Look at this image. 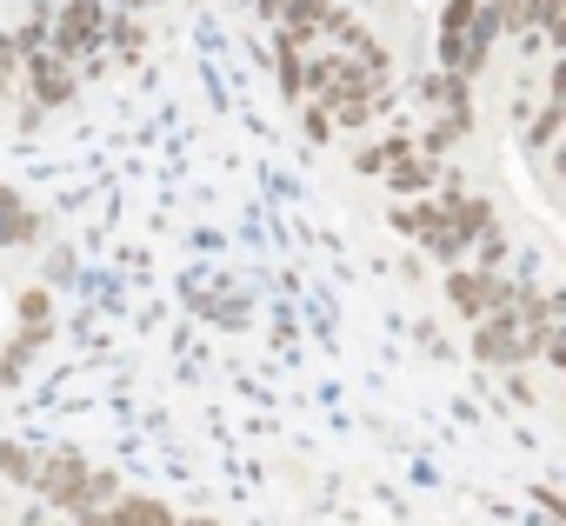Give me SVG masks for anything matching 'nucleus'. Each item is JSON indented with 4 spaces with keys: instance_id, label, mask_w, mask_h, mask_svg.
<instances>
[{
    "instance_id": "1",
    "label": "nucleus",
    "mask_w": 566,
    "mask_h": 526,
    "mask_svg": "<svg viewBox=\"0 0 566 526\" xmlns=\"http://www.w3.org/2000/svg\"><path fill=\"white\" fill-rule=\"evenodd\" d=\"M321 101L334 107V120H340V127H367L374 114H387V107H394V101H387V87H380V81H367L354 61L321 87Z\"/></svg>"
},
{
    "instance_id": "2",
    "label": "nucleus",
    "mask_w": 566,
    "mask_h": 526,
    "mask_svg": "<svg viewBox=\"0 0 566 526\" xmlns=\"http://www.w3.org/2000/svg\"><path fill=\"white\" fill-rule=\"evenodd\" d=\"M107 41V14H101V0H67L61 8V21H54V61H81V54H94Z\"/></svg>"
},
{
    "instance_id": "3",
    "label": "nucleus",
    "mask_w": 566,
    "mask_h": 526,
    "mask_svg": "<svg viewBox=\"0 0 566 526\" xmlns=\"http://www.w3.org/2000/svg\"><path fill=\"white\" fill-rule=\"evenodd\" d=\"M447 301H453L467 320H493V314H506L520 294H513L500 274H460V267H453V274H447Z\"/></svg>"
},
{
    "instance_id": "4",
    "label": "nucleus",
    "mask_w": 566,
    "mask_h": 526,
    "mask_svg": "<svg viewBox=\"0 0 566 526\" xmlns=\"http://www.w3.org/2000/svg\"><path fill=\"white\" fill-rule=\"evenodd\" d=\"M28 87L41 107H61V101H74V67L54 54H28Z\"/></svg>"
},
{
    "instance_id": "5",
    "label": "nucleus",
    "mask_w": 566,
    "mask_h": 526,
    "mask_svg": "<svg viewBox=\"0 0 566 526\" xmlns=\"http://www.w3.org/2000/svg\"><path fill=\"white\" fill-rule=\"evenodd\" d=\"M387 180H394L400 193H420V187H433V180H440V160L407 147V154H394V160H387Z\"/></svg>"
},
{
    "instance_id": "6",
    "label": "nucleus",
    "mask_w": 566,
    "mask_h": 526,
    "mask_svg": "<svg viewBox=\"0 0 566 526\" xmlns=\"http://www.w3.org/2000/svg\"><path fill=\"white\" fill-rule=\"evenodd\" d=\"M34 233H41L34 207H21V193H0V246H21V240H34Z\"/></svg>"
},
{
    "instance_id": "7",
    "label": "nucleus",
    "mask_w": 566,
    "mask_h": 526,
    "mask_svg": "<svg viewBox=\"0 0 566 526\" xmlns=\"http://www.w3.org/2000/svg\"><path fill=\"white\" fill-rule=\"evenodd\" d=\"M107 526H174V513H167L160 499H120V506L107 513Z\"/></svg>"
},
{
    "instance_id": "8",
    "label": "nucleus",
    "mask_w": 566,
    "mask_h": 526,
    "mask_svg": "<svg viewBox=\"0 0 566 526\" xmlns=\"http://www.w3.org/2000/svg\"><path fill=\"white\" fill-rule=\"evenodd\" d=\"M394 227H400V233H413V240H427V233L440 227V207H433V200H413V207H400V213H394Z\"/></svg>"
},
{
    "instance_id": "9",
    "label": "nucleus",
    "mask_w": 566,
    "mask_h": 526,
    "mask_svg": "<svg viewBox=\"0 0 566 526\" xmlns=\"http://www.w3.org/2000/svg\"><path fill=\"white\" fill-rule=\"evenodd\" d=\"M0 480H34V453H28V446H8V440H0Z\"/></svg>"
},
{
    "instance_id": "10",
    "label": "nucleus",
    "mask_w": 566,
    "mask_h": 526,
    "mask_svg": "<svg viewBox=\"0 0 566 526\" xmlns=\"http://www.w3.org/2000/svg\"><path fill=\"white\" fill-rule=\"evenodd\" d=\"M559 120H566V107H559V101H546V114H539V127H533V154H546V147H553Z\"/></svg>"
},
{
    "instance_id": "11",
    "label": "nucleus",
    "mask_w": 566,
    "mask_h": 526,
    "mask_svg": "<svg viewBox=\"0 0 566 526\" xmlns=\"http://www.w3.org/2000/svg\"><path fill=\"white\" fill-rule=\"evenodd\" d=\"M107 41H114L120 54H140V48H147V28H134V21H114V28H107Z\"/></svg>"
},
{
    "instance_id": "12",
    "label": "nucleus",
    "mask_w": 566,
    "mask_h": 526,
    "mask_svg": "<svg viewBox=\"0 0 566 526\" xmlns=\"http://www.w3.org/2000/svg\"><path fill=\"white\" fill-rule=\"evenodd\" d=\"M500 260H506V240L486 227V233H480V274H500Z\"/></svg>"
},
{
    "instance_id": "13",
    "label": "nucleus",
    "mask_w": 566,
    "mask_h": 526,
    "mask_svg": "<svg viewBox=\"0 0 566 526\" xmlns=\"http://www.w3.org/2000/svg\"><path fill=\"white\" fill-rule=\"evenodd\" d=\"M81 526H107V513H94V506H87V513H81Z\"/></svg>"
},
{
    "instance_id": "14",
    "label": "nucleus",
    "mask_w": 566,
    "mask_h": 526,
    "mask_svg": "<svg viewBox=\"0 0 566 526\" xmlns=\"http://www.w3.org/2000/svg\"><path fill=\"white\" fill-rule=\"evenodd\" d=\"M174 526H213V519H174Z\"/></svg>"
},
{
    "instance_id": "15",
    "label": "nucleus",
    "mask_w": 566,
    "mask_h": 526,
    "mask_svg": "<svg viewBox=\"0 0 566 526\" xmlns=\"http://www.w3.org/2000/svg\"><path fill=\"white\" fill-rule=\"evenodd\" d=\"M127 8H154V0H127Z\"/></svg>"
},
{
    "instance_id": "16",
    "label": "nucleus",
    "mask_w": 566,
    "mask_h": 526,
    "mask_svg": "<svg viewBox=\"0 0 566 526\" xmlns=\"http://www.w3.org/2000/svg\"><path fill=\"white\" fill-rule=\"evenodd\" d=\"M28 526H54V519H28Z\"/></svg>"
}]
</instances>
